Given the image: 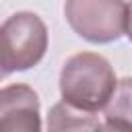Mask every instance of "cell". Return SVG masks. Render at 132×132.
Here are the masks:
<instances>
[{
  "mask_svg": "<svg viewBox=\"0 0 132 132\" xmlns=\"http://www.w3.org/2000/svg\"><path fill=\"white\" fill-rule=\"evenodd\" d=\"M116 85L118 80L111 64L103 56L93 52L70 56L60 72L62 101L91 113L105 107L116 91Z\"/></svg>",
  "mask_w": 132,
  "mask_h": 132,
  "instance_id": "6da1fadb",
  "label": "cell"
},
{
  "mask_svg": "<svg viewBox=\"0 0 132 132\" xmlns=\"http://www.w3.org/2000/svg\"><path fill=\"white\" fill-rule=\"evenodd\" d=\"M47 29L35 12H14L0 29V66L2 74L27 70L45 56Z\"/></svg>",
  "mask_w": 132,
  "mask_h": 132,
  "instance_id": "3957f363",
  "label": "cell"
},
{
  "mask_svg": "<svg viewBox=\"0 0 132 132\" xmlns=\"http://www.w3.org/2000/svg\"><path fill=\"white\" fill-rule=\"evenodd\" d=\"M0 128L6 132H37L39 99L27 85H10L0 93Z\"/></svg>",
  "mask_w": 132,
  "mask_h": 132,
  "instance_id": "277c9868",
  "label": "cell"
},
{
  "mask_svg": "<svg viewBox=\"0 0 132 132\" xmlns=\"http://www.w3.org/2000/svg\"><path fill=\"white\" fill-rule=\"evenodd\" d=\"M101 111L105 118V130L132 132V76L118 80L113 95Z\"/></svg>",
  "mask_w": 132,
  "mask_h": 132,
  "instance_id": "5b68a950",
  "label": "cell"
},
{
  "mask_svg": "<svg viewBox=\"0 0 132 132\" xmlns=\"http://www.w3.org/2000/svg\"><path fill=\"white\" fill-rule=\"evenodd\" d=\"M95 113L91 111H82L76 109L68 103H56L50 109V122L47 128L50 130H101L103 124L99 120L93 118Z\"/></svg>",
  "mask_w": 132,
  "mask_h": 132,
  "instance_id": "8992f818",
  "label": "cell"
},
{
  "mask_svg": "<svg viewBox=\"0 0 132 132\" xmlns=\"http://www.w3.org/2000/svg\"><path fill=\"white\" fill-rule=\"evenodd\" d=\"M128 37L132 41V4H130V23H128Z\"/></svg>",
  "mask_w": 132,
  "mask_h": 132,
  "instance_id": "52a82bcc",
  "label": "cell"
},
{
  "mask_svg": "<svg viewBox=\"0 0 132 132\" xmlns=\"http://www.w3.org/2000/svg\"><path fill=\"white\" fill-rule=\"evenodd\" d=\"M70 29L91 43H111L128 35L130 4L126 0H66Z\"/></svg>",
  "mask_w": 132,
  "mask_h": 132,
  "instance_id": "7a4b0ae2",
  "label": "cell"
}]
</instances>
